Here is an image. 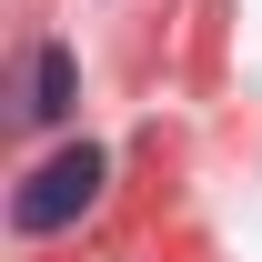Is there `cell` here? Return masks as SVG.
<instances>
[{
    "mask_svg": "<svg viewBox=\"0 0 262 262\" xmlns=\"http://www.w3.org/2000/svg\"><path fill=\"white\" fill-rule=\"evenodd\" d=\"M101 171H111V162H101L91 141H71V151H51V162H40L31 182H20V202H10V222H20V232H61V222H81V212L101 202Z\"/></svg>",
    "mask_w": 262,
    "mask_h": 262,
    "instance_id": "1",
    "label": "cell"
},
{
    "mask_svg": "<svg viewBox=\"0 0 262 262\" xmlns=\"http://www.w3.org/2000/svg\"><path fill=\"white\" fill-rule=\"evenodd\" d=\"M71 111V51H40L31 61V121H61Z\"/></svg>",
    "mask_w": 262,
    "mask_h": 262,
    "instance_id": "2",
    "label": "cell"
}]
</instances>
